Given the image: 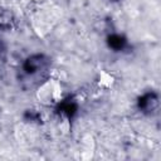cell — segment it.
Returning <instances> with one entry per match:
<instances>
[{"label":"cell","instance_id":"cell-1","mask_svg":"<svg viewBox=\"0 0 161 161\" xmlns=\"http://www.w3.org/2000/svg\"><path fill=\"white\" fill-rule=\"evenodd\" d=\"M42 58H43L42 55H34V57L29 58V59L25 62V65H24L25 70H26L28 73H34L35 70L40 69L42 63H43Z\"/></svg>","mask_w":161,"mask_h":161},{"label":"cell","instance_id":"cell-2","mask_svg":"<svg viewBox=\"0 0 161 161\" xmlns=\"http://www.w3.org/2000/svg\"><path fill=\"white\" fill-rule=\"evenodd\" d=\"M152 103H157V98L155 94H146L145 97H142L140 99V108L145 109V111H150L152 109Z\"/></svg>","mask_w":161,"mask_h":161},{"label":"cell","instance_id":"cell-3","mask_svg":"<svg viewBox=\"0 0 161 161\" xmlns=\"http://www.w3.org/2000/svg\"><path fill=\"white\" fill-rule=\"evenodd\" d=\"M125 44H126V40H125V38L121 36V35H111V36L108 38V45H109L111 48L116 49V50L122 49Z\"/></svg>","mask_w":161,"mask_h":161},{"label":"cell","instance_id":"cell-4","mask_svg":"<svg viewBox=\"0 0 161 161\" xmlns=\"http://www.w3.org/2000/svg\"><path fill=\"white\" fill-rule=\"evenodd\" d=\"M75 109H77V106H75L73 102H65V103L62 104V112L67 113L69 117L74 114Z\"/></svg>","mask_w":161,"mask_h":161}]
</instances>
